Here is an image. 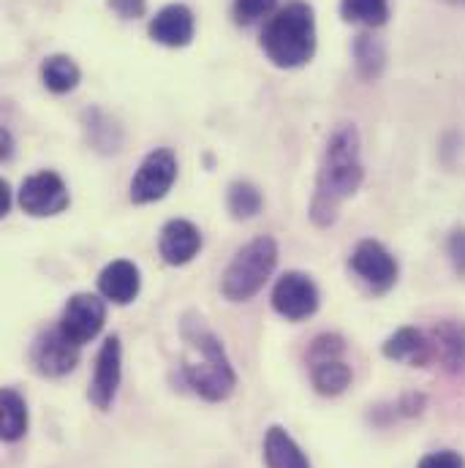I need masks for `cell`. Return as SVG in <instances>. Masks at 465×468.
Returning <instances> with one entry per match:
<instances>
[{"label":"cell","instance_id":"cell-1","mask_svg":"<svg viewBox=\"0 0 465 468\" xmlns=\"http://www.w3.org/2000/svg\"><path fill=\"white\" fill-rule=\"evenodd\" d=\"M365 166H362V142L354 122H341L327 139L319 177H316V194L311 202V218L316 227H333L341 205L354 197L362 186Z\"/></svg>","mask_w":465,"mask_h":468},{"label":"cell","instance_id":"cell-2","mask_svg":"<svg viewBox=\"0 0 465 468\" xmlns=\"http://www.w3.org/2000/svg\"><path fill=\"white\" fill-rule=\"evenodd\" d=\"M180 330L188 344V354L183 359V376L188 387L210 403L227 400L237 387V373L224 344L202 316H185Z\"/></svg>","mask_w":465,"mask_h":468},{"label":"cell","instance_id":"cell-3","mask_svg":"<svg viewBox=\"0 0 465 468\" xmlns=\"http://www.w3.org/2000/svg\"><path fill=\"white\" fill-rule=\"evenodd\" d=\"M261 49L278 69L305 66L316 55L313 8L302 0L278 8L261 30Z\"/></svg>","mask_w":465,"mask_h":468},{"label":"cell","instance_id":"cell-4","mask_svg":"<svg viewBox=\"0 0 465 468\" xmlns=\"http://www.w3.org/2000/svg\"><path fill=\"white\" fill-rule=\"evenodd\" d=\"M278 264V242L272 237H256L248 245H242L234 259L229 261L224 278H221V292L232 303H245L256 297L264 283L269 281L272 270Z\"/></svg>","mask_w":465,"mask_h":468},{"label":"cell","instance_id":"cell-5","mask_svg":"<svg viewBox=\"0 0 465 468\" xmlns=\"http://www.w3.org/2000/svg\"><path fill=\"white\" fill-rule=\"evenodd\" d=\"M177 180V158L172 150H153L131 180V202L150 205L169 194Z\"/></svg>","mask_w":465,"mask_h":468},{"label":"cell","instance_id":"cell-6","mask_svg":"<svg viewBox=\"0 0 465 468\" xmlns=\"http://www.w3.org/2000/svg\"><path fill=\"white\" fill-rule=\"evenodd\" d=\"M71 205L69 188L55 172H36L19 188V207L33 218H49Z\"/></svg>","mask_w":465,"mask_h":468},{"label":"cell","instance_id":"cell-7","mask_svg":"<svg viewBox=\"0 0 465 468\" xmlns=\"http://www.w3.org/2000/svg\"><path fill=\"white\" fill-rule=\"evenodd\" d=\"M104 322H107V305H104L101 297H96V294H74L69 300V305L63 308V316H60L58 327L71 344L85 346L101 333Z\"/></svg>","mask_w":465,"mask_h":468},{"label":"cell","instance_id":"cell-8","mask_svg":"<svg viewBox=\"0 0 465 468\" xmlns=\"http://www.w3.org/2000/svg\"><path fill=\"white\" fill-rule=\"evenodd\" d=\"M272 308L289 322H302L313 316L319 308V289L311 275L286 272L272 289Z\"/></svg>","mask_w":465,"mask_h":468},{"label":"cell","instance_id":"cell-9","mask_svg":"<svg viewBox=\"0 0 465 468\" xmlns=\"http://www.w3.org/2000/svg\"><path fill=\"white\" fill-rule=\"evenodd\" d=\"M79 349L77 344H71L60 327L47 330L36 338L33 349H30V362L36 367V373L47 376V378H60L66 373H71L79 362Z\"/></svg>","mask_w":465,"mask_h":468},{"label":"cell","instance_id":"cell-10","mask_svg":"<svg viewBox=\"0 0 465 468\" xmlns=\"http://www.w3.org/2000/svg\"><path fill=\"white\" fill-rule=\"evenodd\" d=\"M351 270L367 283L373 292H386L397 281V261L395 256L375 239H362L351 253Z\"/></svg>","mask_w":465,"mask_h":468},{"label":"cell","instance_id":"cell-11","mask_svg":"<svg viewBox=\"0 0 465 468\" xmlns=\"http://www.w3.org/2000/svg\"><path fill=\"white\" fill-rule=\"evenodd\" d=\"M122 378V349H120V338H107L104 346L96 356V370H93V381H90V403L99 411H110L115 403L117 387Z\"/></svg>","mask_w":465,"mask_h":468},{"label":"cell","instance_id":"cell-12","mask_svg":"<svg viewBox=\"0 0 465 468\" xmlns=\"http://www.w3.org/2000/svg\"><path fill=\"white\" fill-rule=\"evenodd\" d=\"M158 250H161V256H164L166 264L183 267V264H188L202 250V232L191 221L174 218V221H169L161 229Z\"/></svg>","mask_w":465,"mask_h":468},{"label":"cell","instance_id":"cell-13","mask_svg":"<svg viewBox=\"0 0 465 468\" xmlns=\"http://www.w3.org/2000/svg\"><path fill=\"white\" fill-rule=\"evenodd\" d=\"M150 36L153 41L164 44V47H188L194 38V14L188 5L183 3H172L166 8H161L153 22H150Z\"/></svg>","mask_w":465,"mask_h":468},{"label":"cell","instance_id":"cell-14","mask_svg":"<svg viewBox=\"0 0 465 468\" xmlns=\"http://www.w3.org/2000/svg\"><path fill=\"white\" fill-rule=\"evenodd\" d=\"M142 286L139 278V267L128 259H117L112 264L104 267V272L99 275V289L107 300H112L115 305H128L136 300Z\"/></svg>","mask_w":465,"mask_h":468},{"label":"cell","instance_id":"cell-15","mask_svg":"<svg viewBox=\"0 0 465 468\" xmlns=\"http://www.w3.org/2000/svg\"><path fill=\"white\" fill-rule=\"evenodd\" d=\"M384 356L395 359V362H408V365H428L436 359L433 351V338L425 335L422 330L414 327H403L395 335L386 338L384 344Z\"/></svg>","mask_w":465,"mask_h":468},{"label":"cell","instance_id":"cell-16","mask_svg":"<svg viewBox=\"0 0 465 468\" xmlns=\"http://www.w3.org/2000/svg\"><path fill=\"white\" fill-rule=\"evenodd\" d=\"M264 463L267 468H311L308 455L280 425H272L264 436Z\"/></svg>","mask_w":465,"mask_h":468},{"label":"cell","instance_id":"cell-17","mask_svg":"<svg viewBox=\"0 0 465 468\" xmlns=\"http://www.w3.org/2000/svg\"><path fill=\"white\" fill-rule=\"evenodd\" d=\"M436 359H441L449 370L465 367V327L458 322H444L433 335Z\"/></svg>","mask_w":465,"mask_h":468},{"label":"cell","instance_id":"cell-18","mask_svg":"<svg viewBox=\"0 0 465 468\" xmlns=\"http://www.w3.org/2000/svg\"><path fill=\"white\" fill-rule=\"evenodd\" d=\"M351 367L343 359H322V362H313L311 367V381L316 387L319 395H327V398H335L341 392H346L351 387Z\"/></svg>","mask_w":465,"mask_h":468},{"label":"cell","instance_id":"cell-19","mask_svg":"<svg viewBox=\"0 0 465 468\" xmlns=\"http://www.w3.org/2000/svg\"><path fill=\"white\" fill-rule=\"evenodd\" d=\"M79 77H82V71L69 55H52L41 63V82L58 96L71 93L79 85Z\"/></svg>","mask_w":465,"mask_h":468},{"label":"cell","instance_id":"cell-20","mask_svg":"<svg viewBox=\"0 0 465 468\" xmlns=\"http://www.w3.org/2000/svg\"><path fill=\"white\" fill-rule=\"evenodd\" d=\"M0 409H3V417H0V436L3 441H19L27 431V403L25 398L5 387L3 389V398H0Z\"/></svg>","mask_w":465,"mask_h":468},{"label":"cell","instance_id":"cell-21","mask_svg":"<svg viewBox=\"0 0 465 468\" xmlns=\"http://www.w3.org/2000/svg\"><path fill=\"white\" fill-rule=\"evenodd\" d=\"M354 60H356V71L362 80H378L386 63V49L375 36L362 33L354 41Z\"/></svg>","mask_w":465,"mask_h":468},{"label":"cell","instance_id":"cell-22","mask_svg":"<svg viewBox=\"0 0 465 468\" xmlns=\"http://www.w3.org/2000/svg\"><path fill=\"white\" fill-rule=\"evenodd\" d=\"M341 14L346 22L381 27L389 19V0H341Z\"/></svg>","mask_w":465,"mask_h":468},{"label":"cell","instance_id":"cell-23","mask_svg":"<svg viewBox=\"0 0 465 468\" xmlns=\"http://www.w3.org/2000/svg\"><path fill=\"white\" fill-rule=\"evenodd\" d=\"M227 205H229L234 218H253L261 210L264 199H261V191L256 186H250V183H234L232 188H229Z\"/></svg>","mask_w":465,"mask_h":468},{"label":"cell","instance_id":"cell-24","mask_svg":"<svg viewBox=\"0 0 465 468\" xmlns=\"http://www.w3.org/2000/svg\"><path fill=\"white\" fill-rule=\"evenodd\" d=\"M85 128H88V136H90V142L96 147L101 144V133H104V142H107V153L120 147V128L115 125V120L104 115L101 110L85 112Z\"/></svg>","mask_w":465,"mask_h":468},{"label":"cell","instance_id":"cell-25","mask_svg":"<svg viewBox=\"0 0 465 468\" xmlns=\"http://www.w3.org/2000/svg\"><path fill=\"white\" fill-rule=\"evenodd\" d=\"M278 0H234V19L237 25H253L275 11Z\"/></svg>","mask_w":465,"mask_h":468},{"label":"cell","instance_id":"cell-26","mask_svg":"<svg viewBox=\"0 0 465 468\" xmlns=\"http://www.w3.org/2000/svg\"><path fill=\"white\" fill-rule=\"evenodd\" d=\"M341 354H343V341L338 335H319L311 346V362L341 359Z\"/></svg>","mask_w":465,"mask_h":468},{"label":"cell","instance_id":"cell-27","mask_svg":"<svg viewBox=\"0 0 465 468\" xmlns=\"http://www.w3.org/2000/svg\"><path fill=\"white\" fill-rule=\"evenodd\" d=\"M417 468H465V461L460 452H452V450H441V452H433V455H425L419 461Z\"/></svg>","mask_w":465,"mask_h":468},{"label":"cell","instance_id":"cell-28","mask_svg":"<svg viewBox=\"0 0 465 468\" xmlns=\"http://www.w3.org/2000/svg\"><path fill=\"white\" fill-rule=\"evenodd\" d=\"M447 248H449V259H452L455 270L465 275V229H455Z\"/></svg>","mask_w":465,"mask_h":468},{"label":"cell","instance_id":"cell-29","mask_svg":"<svg viewBox=\"0 0 465 468\" xmlns=\"http://www.w3.org/2000/svg\"><path fill=\"white\" fill-rule=\"evenodd\" d=\"M110 5L122 19H139L144 14V8H147L144 0H110Z\"/></svg>","mask_w":465,"mask_h":468},{"label":"cell","instance_id":"cell-30","mask_svg":"<svg viewBox=\"0 0 465 468\" xmlns=\"http://www.w3.org/2000/svg\"><path fill=\"white\" fill-rule=\"evenodd\" d=\"M0 216H8V210H11V188H8V183L3 180V186H0Z\"/></svg>","mask_w":465,"mask_h":468},{"label":"cell","instance_id":"cell-31","mask_svg":"<svg viewBox=\"0 0 465 468\" xmlns=\"http://www.w3.org/2000/svg\"><path fill=\"white\" fill-rule=\"evenodd\" d=\"M0 144H3V158H11V133L5 128L0 131Z\"/></svg>","mask_w":465,"mask_h":468},{"label":"cell","instance_id":"cell-32","mask_svg":"<svg viewBox=\"0 0 465 468\" xmlns=\"http://www.w3.org/2000/svg\"><path fill=\"white\" fill-rule=\"evenodd\" d=\"M447 3H452V5H465V0H447Z\"/></svg>","mask_w":465,"mask_h":468}]
</instances>
